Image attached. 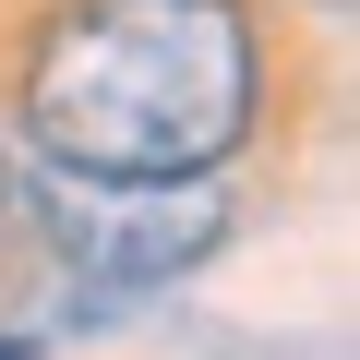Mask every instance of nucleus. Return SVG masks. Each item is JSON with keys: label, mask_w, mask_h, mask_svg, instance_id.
Listing matches in <instances>:
<instances>
[{"label": "nucleus", "mask_w": 360, "mask_h": 360, "mask_svg": "<svg viewBox=\"0 0 360 360\" xmlns=\"http://www.w3.org/2000/svg\"><path fill=\"white\" fill-rule=\"evenodd\" d=\"M13 120L84 193L205 180L264 120L252 0H37L13 37Z\"/></svg>", "instance_id": "f257e3e1"}, {"label": "nucleus", "mask_w": 360, "mask_h": 360, "mask_svg": "<svg viewBox=\"0 0 360 360\" xmlns=\"http://www.w3.org/2000/svg\"><path fill=\"white\" fill-rule=\"evenodd\" d=\"M0 360H37V336H0Z\"/></svg>", "instance_id": "20e7f679"}, {"label": "nucleus", "mask_w": 360, "mask_h": 360, "mask_svg": "<svg viewBox=\"0 0 360 360\" xmlns=\"http://www.w3.org/2000/svg\"><path fill=\"white\" fill-rule=\"evenodd\" d=\"M13 288H49V180L0 156V300Z\"/></svg>", "instance_id": "7ed1b4c3"}, {"label": "nucleus", "mask_w": 360, "mask_h": 360, "mask_svg": "<svg viewBox=\"0 0 360 360\" xmlns=\"http://www.w3.org/2000/svg\"><path fill=\"white\" fill-rule=\"evenodd\" d=\"M229 240V193L217 180H144V193H84L49 180V276H84L72 312H120L168 276H193Z\"/></svg>", "instance_id": "f03ea898"}]
</instances>
